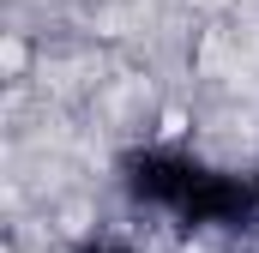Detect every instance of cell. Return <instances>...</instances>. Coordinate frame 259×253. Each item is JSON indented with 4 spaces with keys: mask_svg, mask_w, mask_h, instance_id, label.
Masks as SVG:
<instances>
[{
    "mask_svg": "<svg viewBox=\"0 0 259 253\" xmlns=\"http://www.w3.org/2000/svg\"><path fill=\"white\" fill-rule=\"evenodd\" d=\"M84 253H127V247H115V241H97V247H84Z\"/></svg>",
    "mask_w": 259,
    "mask_h": 253,
    "instance_id": "cell-1",
    "label": "cell"
}]
</instances>
